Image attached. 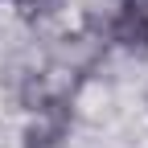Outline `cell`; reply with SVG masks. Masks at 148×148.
Listing matches in <instances>:
<instances>
[{"label": "cell", "mask_w": 148, "mask_h": 148, "mask_svg": "<svg viewBox=\"0 0 148 148\" xmlns=\"http://www.w3.org/2000/svg\"><path fill=\"white\" fill-rule=\"evenodd\" d=\"M107 41L132 53H148V0H115L107 21Z\"/></svg>", "instance_id": "cell-2"}, {"label": "cell", "mask_w": 148, "mask_h": 148, "mask_svg": "<svg viewBox=\"0 0 148 148\" xmlns=\"http://www.w3.org/2000/svg\"><path fill=\"white\" fill-rule=\"evenodd\" d=\"M16 4H21L25 16H53L66 8V0H16Z\"/></svg>", "instance_id": "cell-3"}, {"label": "cell", "mask_w": 148, "mask_h": 148, "mask_svg": "<svg viewBox=\"0 0 148 148\" xmlns=\"http://www.w3.org/2000/svg\"><path fill=\"white\" fill-rule=\"evenodd\" d=\"M70 95L66 90H53V95L45 99L41 111H33V119L25 127V148H62L66 136H70Z\"/></svg>", "instance_id": "cell-1"}]
</instances>
